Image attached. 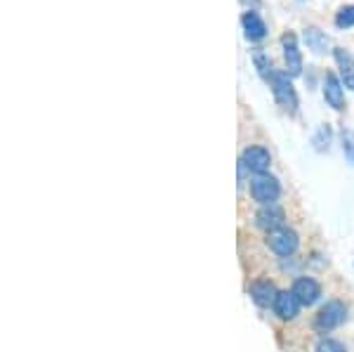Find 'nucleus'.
I'll return each mask as SVG.
<instances>
[{"mask_svg": "<svg viewBox=\"0 0 354 352\" xmlns=\"http://www.w3.org/2000/svg\"><path fill=\"white\" fill-rule=\"evenodd\" d=\"M300 300L295 298V293L293 291H279V296L277 300H274V315L279 317V319H283V322H293L295 317L300 315Z\"/></svg>", "mask_w": 354, "mask_h": 352, "instance_id": "11", "label": "nucleus"}, {"mask_svg": "<svg viewBox=\"0 0 354 352\" xmlns=\"http://www.w3.org/2000/svg\"><path fill=\"white\" fill-rule=\"evenodd\" d=\"M324 100L335 111L345 109V85H342L340 76H335V73H326L324 76Z\"/></svg>", "mask_w": 354, "mask_h": 352, "instance_id": "10", "label": "nucleus"}, {"mask_svg": "<svg viewBox=\"0 0 354 352\" xmlns=\"http://www.w3.org/2000/svg\"><path fill=\"white\" fill-rule=\"evenodd\" d=\"M250 300H253L258 308H274V300L279 296V288L274 286V281L270 279H255L248 286Z\"/></svg>", "mask_w": 354, "mask_h": 352, "instance_id": "9", "label": "nucleus"}, {"mask_svg": "<svg viewBox=\"0 0 354 352\" xmlns=\"http://www.w3.org/2000/svg\"><path fill=\"white\" fill-rule=\"evenodd\" d=\"M317 352H347L345 345L340 340H333V338H322L317 343Z\"/></svg>", "mask_w": 354, "mask_h": 352, "instance_id": "18", "label": "nucleus"}, {"mask_svg": "<svg viewBox=\"0 0 354 352\" xmlns=\"http://www.w3.org/2000/svg\"><path fill=\"white\" fill-rule=\"evenodd\" d=\"M250 196H253L260 206L277 203L279 196H281V183H279V180L270 173L255 175V178L250 180Z\"/></svg>", "mask_w": 354, "mask_h": 352, "instance_id": "3", "label": "nucleus"}, {"mask_svg": "<svg viewBox=\"0 0 354 352\" xmlns=\"http://www.w3.org/2000/svg\"><path fill=\"white\" fill-rule=\"evenodd\" d=\"M335 26L338 28H352L354 26V5H342L335 12Z\"/></svg>", "mask_w": 354, "mask_h": 352, "instance_id": "16", "label": "nucleus"}, {"mask_svg": "<svg viewBox=\"0 0 354 352\" xmlns=\"http://www.w3.org/2000/svg\"><path fill=\"white\" fill-rule=\"evenodd\" d=\"M314 145H317V149H319V151L328 149V145H330V128H328V126L319 128V133L314 135Z\"/></svg>", "mask_w": 354, "mask_h": 352, "instance_id": "19", "label": "nucleus"}, {"mask_svg": "<svg viewBox=\"0 0 354 352\" xmlns=\"http://www.w3.org/2000/svg\"><path fill=\"white\" fill-rule=\"evenodd\" d=\"M340 140H342V151H345V156L350 158V163L354 166V133L352 130H342Z\"/></svg>", "mask_w": 354, "mask_h": 352, "instance_id": "17", "label": "nucleus"}, {"mask_svg": "<svg viewBox=\"0 0 354 352\" xmlns=\"http://www.w3.org/2000/svg\"><path fill=\"white\" fill-rule=\"evenodd\" d=\"M270 88L274 93V100L279 102V106H281L283 111L288 113H298V93H295L293 88V81H290V76L286 71H274V76L270 78Z\"/></svg>", "mask_w": 354, "mask_h": 352, "instance_id": "1", "label": "nucleus"}, {"mask_svg": "<svg viewBox=\"0 0 354 352\" xmlns=\"http://www.w3.org/2000/svg\"><path fill=\"white\" fill-rule=\"evenodd\" d=\"M347 305L340 303V300H330V303L324 305L322 310H319V315L314 317V328H317L319 333H328L333 331V328L342 326L347 322Z\"/></svg>", "mask_w": 354, "mask_h": 352, "instance_id": "2", "label": "nucleus"}, {"mask_svg": "<svg viewBox=\"0 0 354 352\" xmlns=\"http://www.w3.org/2000/svg\"><path fill=\"white\" fill-rule=\"evenodd\" d=\"M241 3H243V5H248V8H253V5H258L260 0H241Z\"/></svg>", "mask_w": 354, "mask_h": 352, "instance_id": "20", "label": "nucleus"}, {"mask_svg": "<svg viewBox=\"0 0 354 352\" xmlns=\"http://www.w3.org/2000/svg\"><path fill=\"white\" fill-rule=\"evenodd\" d=\"M333 57H335V64H338V69H340L342 85H345V88H350L354 93V57L347 53L345 48H335Z\"/></svg>", "mask_w": 354, "mask_h": 352, "instance_id": "13", "label": "nucleus"}, {"mask_svg": "<svg viewBox=\"0 0 354 352\" xmlns=\"http://www.w3.org/2000/svg\"><path fill=\"white\" fill-rule=\"evenodd\" d=\"M239 163L253 175H265L270 173V166H272V154L260 145H253V147H245Z\"/></svg>", "mask_w": 354, "mask_h": 352, "instance_id": "5", "label": "nucleus"}, {"mask_svg": "<svg viewBox=\"0 0 354 352\" xmlns=\"http://www.w3.org/2000/svg\"><path fill=\"white\" fill-rule=\"evenodd\" d=\"M290 291L295 293V298L300 300L302 308H312V305L322 298V286H319V281L312 279V277H298V279L293 281Z\"/></svg>", "mask_w": 354, "mask_h": 352, "instance_id": "8", "label": "nucleus"}, {"mask_svg": "<svg viewBox=\"0 0 354 352\" xmlns=\"http://www.w3.org/2000/svg\"><path fill=\"white\" fill-rule=\"evenodd\" d=\"M305 43H307V48L312 50V53H317V55H324V53H328V36L322 31V28H317V26H310V28H305Z\"/></svg>", "mask_w": 354, "mask_h": 352, "instance_id": "14", "label": "nucleus"}, {"mask_svg": "<svg viewBox=\"0 0 354 352\" xmlns=\"http://www.w3.org/2000/svg\"><path fill=\"white\" fill-rule=\"evenodd\" d=\"M267 246H270V251L274 255H279V258H290V255L298 251L300 237H298V232L290 230V227H281V230L267 234Z\"/></svg>", "mask_w": 354, "mask_h": 352, "instance_id": "4", "label": "nucleus"}, {"mask_svg": "<svg viewBox=\"0 0 354 352\" xmlns=\"http://www.w3.org/2000/svg\"><path fill=\"white\" fill-rule=\"evenodd\" d=\"M281 48H283V62H286V73L290 78L300 76L302 73V53L295 33L286 31L281 36Z\"/></svg>", "mask_w": 354, "mask_h": 352, "instance_id": "6", "label": "nucleus"}, {"mask_svg": "<svg viewBox=\"0 0 354 352\" xmlns=\"http://www.w3.org/2000/svg\"><path fill=\"white\" fill-rule=\"evenodd\" d=\"M255 225L270 234V232H277V230H281V227H286V213H283V208L279 206V203L260 206V211L255 213Z\"/></svg>", "mask_w": 354, "mask_h": 352, "instance_id": "7", "label": "nucleus"}, {"mask_svg": "<svg viewBox=\"0 0 354 352\" xmlns=\"http://www.w3.org/2000/svg\"><path fill=\"white\" fill-rule=\"evenodd\" d=\"M241 26H243V36L248 38L250 43H260L262 38L267 36V24L262 21V17L255 12V10H248V12H243Z\"/></svg>", "mask_w": 354, "mask_h": 352, "instance_id": "12", "label": "nucleus"}, {"mask_svg": "<svg viewBox=\"0 0 354 352\" xmlns=\"http://www.w3.org/2000/svg\"><path fill=\"white\" fill-rule=\"evenodd\" d=\"M253 62H255V69H258V73L262 76V81H267L270 83V78L274 76V64H272V59L267 57L265 53H255L253 55Z\"/></svg>", "mask_w": 354, "mask_h": 352, "instance_id": "15", "label": "nucleus"}]
</instances>
